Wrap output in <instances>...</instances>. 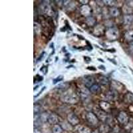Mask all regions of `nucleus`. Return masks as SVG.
Here are the masks:
<instances>
[{
  "instance_id": "1",
  "label": "nucleus",
  "mask_w": 133,
  "mask_h": 133,
  "mask_svg": "<svg viewBox=\"0 0 133 133\" xmlns=\"http://www.w3.org/2000/svg\"><path fill=\"white\" fill-rule=\"evenodd\" d=\"M61 99L64 103L69 104H75L79 101V97L77 94L72 91H66L62 94Z\"/></svg>"
},
{
  "instance_id": "2",
  "label": "nucleus",
  "mask_w": 133,
  "mask_h": 133,
  "mask_svg": "<svg viewBox=\"0 0 133 133\" xmlns=\"http://www.w3.org/2000/svg\"><path fill=\"white\" fill-rule=\"evenodd\" d=\"M106 36L110 40L116 39L118 37V30L116 27H110L107 31Z\"/></svg>"
},
{
  "instance_id": "3",
  "label": "nucleus",
  "mask_w": 133,
  "mask_h": 133,
  "mask_svg": "<svg viewBox=\"0 0 133 133\" xmlns=\"http://www.w3.org/2000/svg\"><path fill=\"white\" fill-rule=\"evenodd\" d=\"M95 110V112L96 116H97V118H98V120H101L102 121H106L107 119V112H105L104 110H102L101 108L99 107H95L94 109Z\"/></svg>"
},
{
  "instance_id": "4",
  "label": "nucleus",
  "mask_w": 133,
  "mask_h": 133,
  "mask_svg": "<svg viewBox=\"0 0 133 133\" xmlns=\"http://www.w3.org/2000/svg\"><path fill=\"white\" fill-rule=\"evenodd\" d=\"M86 118L88 123L91 124V125H97L98 123V118H97L95 114L92 112H87L86 115Z\"/></svg>"
},
{
  "instance_id": "5",
  "label": "nucleus",
  "mask_w": 133,
  "mask_h": 133,
  "mask_svg": "<svg viewBox=\"0 0 133 133\" xmlns=\"http://www.w3.org/2000/svg\"><path fill=\"white\" fill-rule=\"evenodd\" d=\"M67 121L71 125L73 126L77 125L79 123V119L78 116L73 112L69 114L68 116H67Z\"/></svg>"
},
{
  "instance_id": "6",
  "label": "nucleus",
  "mask_w": 133,
  "mask_h": 133,
  "mask_svg": "<svg viewBox=\"0 0 133 133\" xmlns=\"http://www.w3.org/2000/svg\"><path fill=\"white\" fill-rule=\"evenodd\" d=\"M117 118H118V122L123 124H126L129 121V116L125 112H123V111L119 112Z\"/></svg>"
},
{
  "instance_id": "7",
  "label": "nucleus",
  "mask_w": 133,
  "mask_h": 133,
  "mask_svg": "<svg viewBox=\"0 0 133 133\" xmlns=\"http://www.w3.org/2000/svg\"><path fill=\"white\" fill-rule=\"evenodd\" d=\"M83 83L85 84V87L88 88H90L92 85H94L95 80L94 78L91 76H85L83 77Z\"/></svg>"
},
{
  "instance_id": "8",
  "label": "nucleus",
  "mask_w": 133,
  "mask_h": 133,
  "mask_svg": "<svg viewBox=\"0 0 133 133\" xmlns=\"http://www.w3.org/2000/svg\"><path fill=\"white\" fill-rule=\"evenodd\" d=\"M41 10L43 13L47 14V15H51V11H51V9L50 8V5L49 4V3L47 2H43L42 3H41Z\"/></svg>"
},
{
  "instance_id": "9",
  "label": "nucleus",
  "mask_w": 133,
  "mask_h": 133,
  "mask_svg": "<svg viewBox=\"0 0 133 133\" xmlns=\"http://www.w3.org/2000/svg\"><path fill=\"white\" fill-rule=\"evenodd\" d=\"M81 12L84 16L89 17L91 13V9L88 5H83V6L81 8Z\"/></svg>"
},
{
  "instance_id": "10",
  "label": "nucleus",
  "mask_w": 133,
  "mask_h": 133,
  "mask_svg": "<svg viewBox=\"0 0 133 133\" xmlns=\"http://www.w3.org/2000/svg\"><path fill=\"white\" fill-rule=\"evenodd\" d=\"M89 92L90 91H89V90L87 89V87L83 88V89L81 90L80 95H81V97L82 99H83V101H86L89 98Z\"/></svg>"
},
{
  "instance_id": "11",
  "label": "nucleus",
  "mask_w": 133,
  "mask_h": 133,
  "mask_svg": "<svg viewBox=\"0 0 133 133\" xmlns=\"http://www.w3.org/2000/svg\"><path fill=\"white\" fill-rule=\"evenodd\" d=\"M58 117L55 114L51 113L50 114L49 116V119H48V123L51 124H56L58 123Z\"/></svg>"
},
{
  "instance_id": "12",
  "label": "nucleus",
  "mask_w": 133,
  "mask_h": 133,
  "mask_svg": "<svg viewBox=\"0 0 133 133\" xmlns=\"http://www.w3.org/2000/svg\"><path fill=\"white\" fill-rule=\"evenodd\" d=\"M110 130V126L107 124H103L99 127L98 131L100 133H109Z\"/></svg>"
},
{
  "instance_id": "13",
  "label": "nucleus",
  "mask_w": 133,
  "mask_h": 133,
  "mask_svg": "<svg viewBox=\"0 0 133 133\" xmlns=\"http://www.w3.org/2000/svg\"><path fill=\"white\" fill-rule=\"evenodd\" d=\"M109 12H110V15L112 17H118V15L121 14L120 9H118V8H116V7H112V8H110V10H109Z\"/></svg>"
},
{
  "instance_id": "14",
  "label": "nucleus",
  "mask_w": 133,
  "mask_h": 133,
  "mask_svg": "<svg viewBox=\"0 0 133 133\" xmlns=\"http://www.w3.org/2000/svg\"><path fill=\"white\" fill-rule=\"evenodd\" d=\"M99 107L102 110H104L105 112H107L110 109V105L109 103L105 101H101L99 103Z\"/></svg>"
},
{
  "instance_id": "15",
  "label": "nucleus",
  "mask_w": 133,
  "mask_h": 133,
  "mask_svg": "<svg viewBox=\"0 0 133 133\" xmlns=\"http://www.w3.org/2000/svg\"><path fill=\"white\" fill-rule=\"evenodd\" d=\"M89 91L93 94L98 93L101 91V87L97 84H94L89 88Z\"/></svg>"
},
{
  "instance_id": "16",
  "label": "nucleus",
  "mask_w": 133,
  "mask_h": 133,
  "mask_svg": "<svg viewBox=\"0 0 133 133\" xmlns=\"http://www.w3.org/2000/svg\"><path fill=\"white\" fill-rule=\"evenodd\" d=\"M104 30V28L103 25H98L96 26L94 29V33L97 35H101L103 33V31Z\"/></svg>"
},
{
  "instance_id": "17",
  "label": "nucleus",
  "mask_w": 133,
  "mask_h": 133,
  "mask_svg": "<svg viewBox=\"0 0 133 133\" xmlns=\"http://www.w3.org/2000/svg\"><path fill=\"white\" fill-rule=\"evenodd\" d=\"M107 97L108 99L111 100V101H114V100H116L117 98V93H116V91H110L107 93Z\"/></svg>"
},
{
  "instance_id": "18",
  "label": "nucleus",
  "mask_w": 133,
  "mask_h": 133,
  "mask_svg": "<svg viewBox=\"0 0 133 133\" xmlns=\"http://www.w3.org/2000/svg\"><path fill=\"white\" fill-rule=\"evenodd\" d=\"M98 81L99 82L100 84H101V85H107L109 84V79H108L107 77H104V76L101 75L99 77H98Z\"/></svg>"
},
{
  "instance_id": "19",
  "label": "nucleus",
  "mask_w": 133,
  "mask_h": 133,
  "mask_svg": "<svg viewBox=\"0 0 133 133\" xmlns=\"http://www.w3.org/2000/svg\"><path fill=\"white\" fill-rule=\"evenodd\" d=\"M124 22L125 24L130 25L133 23V15H127L124 17Z\"/></svg>"
},
{
  "instance_id": "20",
  "label": "nucleus",
  "mask_w": 133,
  "mask_h": 133,
  "mask_svg": "<svg viewBox=\"0 0 133 133\" xmlns=\"http://www.w3.org/2000/svg\"><path fill=\"white\" fill-rule=\"evenodd\" d=\"M126 39L129 41H133V30L127 31L124 35Z\"/></svg>"
},
{
  "instance_id": "21",
  "label": "nucleus",
  "mask_w": 133,
  "mask_h": 133,
  "mask_svg": "<svg viewBox=\"0 0 133 133\" xmlns=\"http://www.w3.org/2000/svg\"><path fill=\"white\" fill-rule=\"evenodd\" d=\"M63 129L59 124H55L53 128V133H62Z\"/></svg>"
},
{
  "instance_id": "22",
  "label": "nucleus",
  "mask_w": 133,
  "mask_h": 133,
  "mask_svg": "<svg viewBox=\"0 0 133 133\" xmlns=\"http://www.w3.org/2000/svg\"><path fill=\"white\" fill-rule=\"evenodd\" d=\"M49 116V115L48 113H47V112H43V113H41V115H40L41 122H42L43 123L48 122Z\"/></svg>"
},
{
  "instance_id": "23",
  "label": "nucleus",
  "mask_w": 133,
  "mask_h": 133,
  "mask_svg": "<svg viewBox=\"0 0 133 133\" xmlns=\"http://www.w3.org/2000/svg\"><path fill=\"white\" fill-rule=\"evenodd\" d=\"M95 22H96L95 19L92 16L88 17L87 19V23L88 25L93 26L95 24Z\"/></svg>"
},
{
  "instance_id": "24",
  "label": "nucleus",
  "mask_w": 133,
  "mask_h": 133,
  "mask_svg": "<svg viewBox=\"0 0 133 133\" xmlns=\"http://www.w3.org/2000/svg\"><path fill=\"white\" fill-rule=\"evenodd\" d=\"M78 131L79 133H91L90 129L87 127H84V126H81V127H79Z\"/></svg>"
},
{
  "instance_id": "25",
  "label": "nucleus",
  "mask_w": 133,
  "mask_h": 133,
  "mask_svg": "<svg viewBox=\"0 0 133 133\" xmlns=\"http://www.w3.org/2000/svg\"><path fill=\"white\" fill-rule=\"evenodd\" d=\"M103 3L108 5V6H110V8H112V7H115L116 2L115 1H112V0H109V1H103Z\"/></svg>"
},
{
  "instance_id": "26",
  "label": "nucleus",
  "mask_w": 133,
  "mask_h": 133,
  "mask_svg": "<svg viewBox=\"0 0 133 133\" xmlns=\"http://www.w3.org/2000/svg\"><path fill=\"white\" fill-rule=\"evenodd\" d=\"M41 111V106L38 104H34V114H39Z\"/></svg>"
},
{
  "instance_id": "27",
  "label": "nucleus",
  "mask_w": 133,
  "mask_h": 133,
  "mask_svg": "<svg viewBox=\"0 0 133 133\" xmlns=\"http://www.w3.org/2000/svg\"><path fill=\"white\" fill-rule=\"evenodd\" d=\"M41 26L39 25V24H38L37 23H34V31L36 32L37 33H39L40 30H41Z\"/></svg>"
},
{
  "instance_id": "28",
  "label": "nucleus",
  "mask_w": 133,
  "mask_h": 133,
  "mask_svg": "<svg viewBox=\"0 0 133 133\" xmlns=\"http://www.w3.org/2000/svg\"><path fill=\"white\" fill-rule=\"evenodd\" d=\"M127 101L130 103H133V95L132 93H128L127 95Z\"/></svg>"
},
{
  "instance_id": "29",
  "label": "nucleus",
  "mask_w": 133,
  "mask_h": 133,
  "mask_svg": "<svg viewBox=\"0 0 133 133\" xmlns=\"http://www.w3.org/2000/svg\"><path fill=\"white\" fill-rule=\"evenodd\" d=\"M68 83H62V84H61V85H59V86L57 87V88H59L61 89H65L66 88L68 87Z\"/></svg>"
},
{
  "instance_id": "30",
  "label": "nucleus",
  "mask_w": 133,
  "mask_h": 133,
  "mask_svg": "<svg viewBox=\"0 0 133 133\" xmlns=\"http://www.w3.org/2000/svg\"><path fill=\"white\" fill-rule=\"evenodd\" d=\"M63 76H59L57 78H56V79H55L54 80H53V83L55 84V83H57L58 82L61 81L63 80Z\"/></svg>"
},
{
  "instance_id": "31",
  "label": "nucleus",
  "mask_w": 133,
  "mask_h": 133,
  "mask_svg": "<svg viewBox=\"0 0 133 133\" xmlns=\"http://www.w3.org/2000/svg\"><path fill=\"white\" fill-rule=\"evenodd\" d=\"M127 5L129 7H133V1H128L127 2Z\"/></svg>"
},
{
  "instance_id": "32",
  "label": "nucleus",
  "mask_w": 133,
  "mask_h": 133,
  "mask_svg": "<svg viewBox=\"0 0 133 133\" xmlns=\"http://www.w3.org/2000/svg\"><path fill=\"white\" fill-rule=\"evenodd\" d=\"M130 51L133 53V41L130 44Z\"/></svg>"
},
{
  "instance_id": "33",
  "label": "nucleus",
  "mask_w": 133,
  "mask_h": 133,
  "mask_svg": "<svg viewBox=\"0 0 133 133\" xmlns=\"http://www.w3.org/2000/svg\"><path fill=\"white\" fill-rule=\"evenodd\" d=\"M34 133H41V132L38 130L37 129H34Z\"/></svg>"
},
{
  "instance_id": "34",
  "label": "nucleus",
  "mask_w": 133,
  "mask_h": 133,
  "mask_svg": "<svg viewBox=\"0 0 133 133\" xmlns=\"http://www.w3.org/2000/svg\"><path fill=\"white\" fill-rule=\"evenodd\" d=\"M45 89V87H43V89H42V90H41V92H39V93H38V94H37V95H36V96H35V97H38V96L40 94H41V92H43V90H44V89Z\"/></svg>"
},
{
  "instance_id": "35",
  "label": "nucleus",
  "mask_w": 133,
  "mask_h": 133,
  "mask_svg": "<svg viewBox=\"0 0 133 133\" xmlns=\"http://www.w3.org/2000/svg\"><path fill=\"white\" fill-rule=\"evenodd\" d=\"M92 133H100V132L99 131H98V130H94Z\"/></svg>"
},
{
  "instance_id": "36",
  "label": "nucleus",
  "mask_w": 133,
  "mask_h": 133,
  "mask_svg": "<svg viewBox=\"0 0 133 133\" xmlns=\"http://www.w3.org/2000/svg\"><path fill=\"white\" fill-rule=\"evenodd\" d=\"M81 2V3H87L88 2H87V1H86V2Z\"/></svg>"
}]
</instances>
